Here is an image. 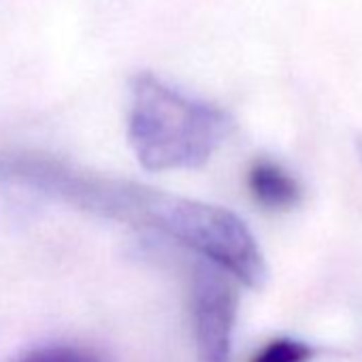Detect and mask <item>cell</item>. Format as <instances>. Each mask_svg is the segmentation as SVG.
<instances>
[{"instance_id":"obj_1","label":"cell","mask_w":362,"mask_h":362,"mask_svg":"<svg viewBox=\"0 0 362 362\" xmlns=\"http://www.w3.org/2000/svg\"><path fill=\"white\" fill-rule=\"evenodd\" d=\"M56 181H62V192L75 203L153 230L192 250L250 288H260L267 281V262L258 241L243 220L222 207L128 181L81 177L75 173L66 177L56 173Z\"/></svg>"},{"instance_id":"obj_2","label":"cell","mask_w":362,"mask_h":362,"mask_svg":"<svg viewBox=\"0 0 362 362\" xmlns=\"http://www.w3.org/2000/svg\"><path fill=\"white\" fill-rule=\"evenodd\" d=\"M128 94V143L147 170L203 166L233 128L224 109L147 71L130 79Z\"/></svg>"},{"instance_id":"obj_3","label":"cell","mask_w":362,"mask_h":362,"mask_svg":"<svg viewBox=\"0 0 362 362\" xmlns=\"http://www.w3.org/2000/svg\"><path fill=\"white\" fill-rule=\"evenodd\" d=\"M235 277L211 262L190 269V315L197 362H228L239 307Z\"/></svg>"},{"instance_id":"obj_4","label":"cell","mask_w":362,"mask_h":362,"mask_svg":"<svg viewBox=\"0 0 362 362\" xmlns=\"http://www.w3.org/2000/svg\"><path fill=\"white\" fill-rule=\"evenodd\" d=\"M247 190L252 199L269 211H288L300 203L298 181L269 158H256L250 164Z\"/></svg>"},{"instance_id":"obj_5","label":"cell","mask_w":362,"mask_h":362,"mask_svg":"<svg viewBox=\"0 0 362 362\" xmlns=\"http://www.w3.org/2000/svg\"><path fill=\"white\" fill-rule=\"evenodd\" d=\"M313 358V349L290 337H277L264 343L252 358L250 362H309Z\"/></svg>"},{"instance_id":"obj_6","label":"cell","mask_w":362,"mask_h":362,"mask_svg":"<svg viewBox=\"0 0 362 362\" xmlns=\"http://www.w3.org/2000/svg\"><path fill=\"white\" fill-rule=\"evenodd\" d=\"M18 362H100L94 354L71 347V345H49L24 354Z\"/></svg>"}]
</instances>
